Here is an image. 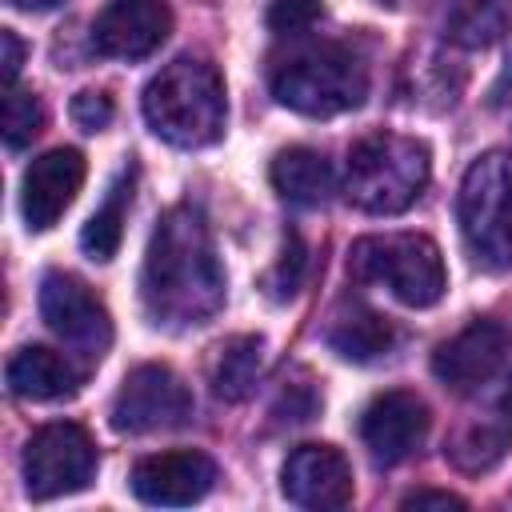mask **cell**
<instances>
[{"instance_id": "6da1fadb", "label": "cell", "mask_w": 512, "mask_h": 512, "mask_svg": "<svg viewBox=\"0 0 512 512\" xmlns=\"http://www.w3.org/2000/svg\"><path fill=\"white\" fill-rule=\"evenodd\" d=\"M140 300L152 324L164 328H196L224 308V268L200 208L176 204L156 220L140 268Z\"/></svg>"}, {"instance_id": "7a4b0ae2", "label": "cell", "mask_w": 512, "mask_h": 512, "mask_svg": "<svg viewBox=\"0 0 512 512\" xmlns=\"http://www.w3.org/2000/svg\"><path fill=\"white\" fill-rule=\"evenodd\" d=\"M144 120L172 148H208L224 136L228 96L212 60L176 56L144 88Z\"/></svg>"}, {"instance_id": "3957f363", "label": "cell", "mask_w": 512, "mask_h": 512, "mask_svg": "<svg viewBox=\"0 0 512 512\" xmlns=\"http://www.w3.org/2000/svg\"><path fill=\"white\" fill-rule=\"evenodd\" d=\"M432 160L416 136L368 132L348 148L344 160V196L368 216H396L412 208L428 184Z\"/></svg>"}, {"instance_id": "277c9868", "label": "cell", "mask_w": 512, "mask_h": 512, "mask_svg": "<svg viewBox=\"0 0 512 512\" xmlns=\"http://www.w3.org/2000/svg\"><path fill=\"white\" fill-rule=\"evenodd\" d=\"M272 96L300 112V116H340L364 104L368 96V68L364 60L332 40L296 48L272 68Z\"/></svg>"}, {"instance_id": "5b68a950", "label": "cell", "mask_w": 512, "mask_h": 512, "mask_svg": "<svg viewBox=\"0 0 512 512\" xmlns=\"http://www.w3.org/2000/svg\"><path fill=\"white\" fill-rule=\"evenodd\" d=\"M348 276L356 284H384L408 308H432L448 288L444 256L420 232L360 236L348 248Z\"/></svg>"}, {"instance_id": "8992f818", "label": "cell", "mask_w": 512, "mask_h": 512, "mask_svg": "<svg viewBox=\"0 0 512 512\" xmlns=\"http://www.w3.org/2000/svg\"><path fill=\"white\" fill-rule=\"evenodd\" d=\"M456 224L480 268H512V152L472 160L456 192Z\"/></svg>"}, {"instance_id": "52a82bcc", "label": "cell", "mask_w": 512, "mask_h": 512, "mask_svg": "<svg viewBox=\"0 0 512 512\" xmlns=\"http://www.w3.org/2000/svg\"><path fill=\"white\" fill-rule=\"evenodd\" d=\"M96 476V444L92 436L72 424L56 420L28 436L24 444V488L32 500H56L88 488Z\"/></svg>"}, {"instance_id": "ba28073f", "label": "cell", "mask_w": 512, "mask_h": 512, "mask_svg": "<svg viewBox=\"0 0 512 512\" xmlns=\"http://www.w3.org/2000/svg\"><path fill=\"white\" fill-rule=\"evenodd\" d=\"M192 392L168 364H140L124 376L112 400V428L124 436H148L188 424Z\"/></svg>"}, {"instance_id": "9c48e42d", "label": "cell", "mask_w": 512, "mask_h": 512, "mask_svg": "<svg viewBox=\"0 0 512 512\" xmlns=\"http://www.w3.org/2000/svg\"><path fill=\"white\" fill-rule=\"evenodd\" d=\"M40 316L64 344H72L88 356H100L112 340L108 308L72 272H48L40 280Z\"/></svg>"}, {"instance_id": "30bf717a", "label": "cell", "mask_w": 512, "mask_h": 512, "mask_svg": "<svg viewBox=\"0 0 512 512\" xmlns=\"http://www.w3.org/2000/svg\"><path fill=\"white\" fill-rule=\"evenodd\" d=\"M428 424H432L428 404L408 388H392L372 396L368 408L360 412V440L380 468H392L424 444Z\"/></svg>"}, {"instance_id": "8fae6325", "label": "cell", "mask_w": 512, "mask_h": 512, "mask_svg": "<svg viewBox=\"0 0 512 512\" xmlns=\"http://www.w3.org/2000/svg\"><path fill=\"white\" fill-rule=\"evenodd\" d=\"M280 492L308 512H336L352 500V464L332 444H300L280 468Z\"/></svg>"}, {"instance_id": "7c38bea8", "label": "cell", "mask_w": 512, "mask_h": 512, "mask_svg": "<svg viewBox=\"0 0 512 512\" xmlns=\"http://www.w3.org/2000/svg\"><path fill=\"white\" fill-rule=\"evenodd\" d=\"M172 32L164 0H112L92 20V52L104 60H144Z\"/></svg>"}, {"instance_id": "4fadbf2b", "label": "cell", "mask_w": 512, "mask_h": 512, "mask_svg": "<svg viewBox=\"0 0 512 512\" xmlns=\"http://www.w3.org/2000/svg\"><path fill=\"white\" fill-rule=\"evenodd\" d=\"M508 356V332L496 320H472L432 352V376L452 392L484 388Z\"/></svg>"}, {"instance_id": "5bb4252c", "label": "cell", "mask_w": 512, "mask_h": 512, "mask_svg": "<svg viewBox=\"0 0 512 512\" xmlns=\"http://www.w3.org/2000/svg\"><path fill=\"white\" fill-rule=\"evenodd\" d=\"M216 484V464L212 456L196 452V448H180V452H156L144 456L132 468V492L144 504H160V508H184L208 496V488Z\"/></svg>"}, {"instance_id": "9a60e30c", "label": "cell", "mask_w": 512, "mask_h": 512, "mask_svg": "<svg viewBox=\"0 0 512 512\" xmlns=\"http://www.w3.org/2000/svg\"><path fill=\"white\" fill-rule=\"evenodd\" d=\"M84 184V156L76 148H52L36 156L20 184V212L28 232H48Z\"/></svg>"}, {"instance_id": "2e32d148", "label": "cell", "mask_w": 512, "mask_h": 512, "mask_svg": "<svg viewBox=\"0 0 512 512\" xmlns=\"http://www.w3.org/2000/svg\"><path fill=\"white\" fill-rule=\"evenodd\" d=\"M4 380H8V392L20 396V400H64L80 388V372L72 368V360L56 348H44V344H28L20 348L8 368H4Z\"/></svg>"}, {"instance_id": "e0dca14e", "label": "cell", "mask_w": 512, "mask_h": 512, "mask_svg": "<svg viewBox=\"0 0 512 512\" xmlns=\"http://www.w3.org/2000/svg\"><path fill=\"white\" fill-rule=\"evenodd\" d=\"M268 176H272V188H276L288 204H296V208H320V204H328L332 192H336V172H332V164H328L316 148H304V144L276 152Z\"/></svg>"}, {"instance_id": "ac0fdd59", "label": "cell", "mask_w": 512, "mask_h": 512, "mask_svg": "<svg viewBox=\"0 0 512 512\" xmlns=\"http://www.w3.org/2000/svg\"><path fill=\"white\" fill-rule=\"evenodd\" d=\"M324 344L348 364H372V360L392 352L396 328L388 324V316H380V312H372L364 304H344L332 316V324L324 332Z\"/></svg>"}, {"instance_id": "d6986e66", "label": "cell", "mask_w": 512, "mask_h": 512, "mask_svg": "<svg viewBox=\"0 0 512 512\" xmlns=\"http://www.w3.org/2000/svg\"><path fill=\"white\" fill-rule=\"evenodd\" d=\"M512 444V400H504L500 408H492L488 416L464 424L456 432V440L448 444V460L460 472H488L500 464V456Z\"/></svg>"}, {"instance_id": "ffe728a7", "label": "cell", "mask_w": 512, "mask_h": 512, "mask_svg": "<svg viewBox=\"0 0 512 512\" xmlns=\"http://www.w3.org/2000/svg\"><path fill=\"white\" fill-rule=\"evenodd\" d=\"M444 36L460 48H488L512 32V0H440Z\"/></svg>"}, {"instance_id": "44dd1931", "label": "cell", "mask_w": 512, "mask_h": 512, "mask_svg": "<svg viewBox=\"0 0 512 512\" xmlns=\"http://www.w3.org/2000/svg\"><path fill=\"white\" fill-rule=\"evenodd\" d=\"M264 368V340L260 336H232L220 344L216 364H212V392L228 404L248 400Z\"/></svg>"}, {"instance_id": "7402d4cb", "label": "cell", "mask_w": 512, "mask_h": 512, "mask_svg": "<svg viewBox=\"0 0 512 512\" xmlns=\"http://www.w3.org/2000/svg\"><path fill=\"white\" fill-rule=\"evenodd\" d=\"M128 200H132V168L120 172V180L108 188L104 204L88 216V224L80 228V248L92 256V260H112L120 252V240H124V216H128Z\"/></svg>"}, {"instance_id": "603a6c76", "label": "cell", "mask_w": 512, "mask_h": 512, "mask_svg": "<svg viewBox=\"0 0 512 512\" xmlns=\"http://www.w3.org/2000/svg\"><path fill=\"white\" fill-rule=\"evenodd\" d=\"M44 128V104L36 92H24V88H8L4 96V144L8 152H20L28 148Z\"/></svg>"}, {"instance_id": "cb8c5ba5", "label": "cell", "mask_w": 512, "mask_h": 512, "mask_svg": "<svg viewBox=\"0 0 512 512\" xmlns=\"http://www.w3.org/2000/svg\"><path fill=\"white\" fill-rule=\"evenodd\" d=\"M304 268H308V248H304V240L296 236V232H288L284 236V248H280V260H276V268L268 272V292H272V300H288V296H296V288H300V280H304Z\"/></svg>"}, {"instance_id": "d4e9b609", "label": "cell", "mask_w": 512, "mask_h": 512, "mask_svg": "<svg viewBox=\"0 0 512 512\" xmlns=\"http://www.w3.org/2000/svg\"><path fill=\"white\" fill-rule=\"evenodd\" d=\"M324 4L320 0H272L268 4V28L276 36H300L320 20Z\"/></svg>"}, {"instance_id": "484cf974", "label": "cell", "mask_w": 512, "mask_h": 512, "mask_svg": "<svg viewBox=\"0 0 512 512\" xmlns=\"http://www.w3.org/2000/svg\"><path fill=\"white\" fill-rule=\"evenodd\" d=\"M72 120H76V128H84V132H104L108 124H112V116H116V108H112V100L104 96V92H92V88H84V92H76L72 96Z\"/></svg>"}, {"instance_id": "4316f807", "label": "cell", "mask_w": 512, "mask_h": 512, "mask_svg": "<svg viewBox=\"0 0 512 512\" xmlns=\"http://www.w3.org/2000/svg\"><path fill=\"white\" fill-rule=\"evenodd\" d=\"M0 48H4V88H12L16 84V76H20V64H24V44H20V36L12 32V28H4L0 32Z\"/></svg>"}, {"instance_id": "83f0119b", "label": "cell", "mask_w": 512, "mask_h": 512, "mask_svg": "<svg viewBox=\"0 0 512 512\" xmlns=\"http://www.w3.org/2000/svg\"><path fill=\"white\" fill-rule=\"evenodd\" d=\"M400 508H464V500L460 496H452V492H432V488H420V492H408L404 500H400Z\"/></svg>"}, {"instance_id": "f1b7e54d", "label": "cell", "mask_w": 512, "mask_h": 512, "mask_svg": "<svg viewBox=\"0 0 512 512\" xmlns=\"http://www.w3.org/2000/svg\"><path fill=\"white\" fill-rule=\"evenodd\" d=\"M492 104H512V60H508V68L500 72V80L492 88Z\"/></svg>"}, {"instance_id": "f546056e", "label": "cell", "mask_w": 512, "mask_h": 512, "mask_svg": "<svg viewBox=\"0 0 512 512\" xmlns=\"http://www.w3.org/2000/svg\"><path fill=\"white\" fill-rule=\"evenodd\" d=\"M12 8H24V12H48V8H56V4H64V0H8Z\"/></svg>"}, {"instance_id": "4dcf8cb0", "label": "cell", "mask_w": 512, "mask_h": 512, "mask_svg": "<svg viewBox=\"0 0 512 512\" xmlns=\"http://www.w3.org/2000/svg\"><path fill=\"white\" fill-rule=\"evenodd\" d=\"M376 4H396V0H376Z\"/></svg>"}]
</instances>
